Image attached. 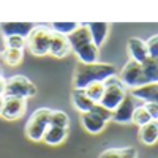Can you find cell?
I'll use <instances>...</instances> for the list:
<instances>
[{
	"label": "cell",
	"instance_id": "6da1fadb",
	"mask_svg": "<svg viewBox=\"0 0 158 158\" xmlns=\"http://www.w3.org/2000/svg\"><path fill=\"white\" fill-rule=\"evenodd\" d=\"M115 76V67L111 63H82L79 62L76 65L74 76H73V85L76 90H85L94 82H104L109 77Z\"/></svg>",
	"mask_w": 158,
	"mask_h": 158
},
{
	"label": "cell",
	"instance_id": "7a4b0ae2",
	"mask_svg": "<svg viewBox=\"0 0 158 158\" xmlns=\"http://www.w3.org/2000/svg\"><path fill=\"white\" fill-rule=\"evenodd\" d=\"M71 51L79 57L82 63H95L98 60V48L95 46L87 24H82L68 35Z\"/></svg>",
	"mask_w": 158,
	"mask_h": 158
},
{
	"label": "cell",
	"instance_id": "3957f363",
	"mask_svg": "<svg viewBox=\"0 0 158 158\" xmlns=\"http://www.w3.org/2000/svg\"><path fill=\"white\" fill-rule=\"evenodd\" d=\"M51 36H52V30L49 27L38 25V27H33L30 35L25 38V44H27L29 51L32 52L33 56L41 57V56L49 54Z\"/></svg>",
	"mask_w": 158,
	"mask_h": 158
},
{
	"label": "cell",
	"instance_id": "277c9868",
	"mask_svg": "<svg viewBox=\"0 0 158 158\" xmlns=\"http://www.w3.org/2000/svg\"><path fill=\"white\" fill-rule=\"evenodd\" d=\"M51 111L52 109H49V108H40L30 115L27 125H25V135L29 136V139H32L35 142L43 141V136L49 127Z\"/></svg>",
	"mask_w": 158,
	"mask_h": 158
},
{
	"label": "cell",
	"instance_id": "5b68a950",
	"mask_svg": "<svg viewBox=\"0 0 158 158\" xmlns=\"http://www.w3.org/2000/svg\"><path fill=\"white\" fill-rule=\"evenodd\" d=\"M125 97H127L125 85L122 84L120 79L112 76V77L108 79V81H104V94H103V98H101L100 104L112 112L118 104L122 103V100Z\"/></svg>",
	"mask_w": 158,
	"mask_h": 158
},
{
	"label": "cell",
	"instance_id": "8992f818",
	"mask_svg": "<svg viewBox=\"0 0 158 158\" xmlns=\"http://www.w3.org/2000/svg\"><path fill=\"white\" fill-rule=\"evenodd\" d=\"M118 79L122 81L123 85L130 87V90L149 84V79H147L146 73H144L142 65L138 63V62H135V60H130L125 67L122 68L120 77H118Z\"/></svg>",
	"mask_w": 158,
	"mask_h": 158
},
{
	"label": "cell",
	"instance_id": "52a82bcc",
	"mask_svg": "<svg viewBox=\"0 0 158 158\" xmlns=\"http://www.w3.org/2000/svg\"><path fill=\"white\" fill-rule=\"evenodd\" d=\"M36 95L35 84L25 76H11L6 79L5 97H19V98H30Z\"/></svg>",
	"mask_w": 158,
	"mask_h": 158
},
{
	"label": "cell",
	"instance_id": "ba28073f",
	"mask_svg": "<svg viewBox=\"0 0 158 158\" xmlns=\"http://www.w3.org/2000/svg\"><path fill=\"white\" fill-rule=\"evenodd\" d=\"M25 106L27 101L25 98H19V97H5L3 101V109H2V115L6 120H16L21 118L25 112Z\"/></svg>",
	"mask_w": 158,
	"mask_h": 158
},
{
	"label": "cell",
	"instance_id": "9c48e42d",
	"mask_svg": "<svg viewBox=\"0 0 158 158\" xmlns=\"http://www.w3.org/2000/svg\"><path fill=\"white\" fill-rule=\"evenodd\" d=\"M136 106L131 95H127L122 103L112 111V118L111 120L117 122V123H130L131 118H133V112H135Z\"/></svg>",
	"mask_w": 158,
	"mask_h": 158
},
{
	"label": "cell",
	"instance_id": "30bf717a",
	"mask_svg": "<svg viewBox=\"0 0 158 158\" xmlns=\"http://www.w3.org/2000/svg\"><path fill=\"white\" fill-rule=\"evenodd\" d=\"M70 51H71V46H70V41H68V36L57 33V32H52L49 54L57 57V59H63L70 54Z\"/></svg>",
	"mask_w": 158,
	"mask_h": 158
},
{
	"label": "cell",
	"instance_id": "8fae6325",
	"mask_svg": "<svg viewBox=\"0 0 158 158\" xmlns=\"http://www.w3.org/2000/svg\"><path fill=\"white\" fill-rule=\"evenodd\" d=\"M130 95L133 98H139L142 103H155L158 104V82H149L138 89H131Z\"/></svg>",
	"mask_w": 158,
	"mask_h": 158
},
{
	"label": "cell",
	"instance_id": "7c38bea8",
	"mask_svg": "<svg viewBox=\"0 0 158 158\" xmlns=\"http://www.w3.org/2000/svg\"><path fill=\"white\" fill-rule=\"evenodd\" d=\"M0 30L3 32L6 38L8 36L27 38L30 32L33 30V25L30 22H5V24H0Z\"/></svg>",
	"mask_w": 158,
	"mask_h": 158
},
{
	"label": "cell",
	"instance_id": "4fadbf2b",
	"mask_svg": "<svg viewBox=\"0 0 158 158\" xmlns=\"http://www.w3.org/2000/svg\"><path fill=\"white\" fill-rule=\"evenodd\" d=\"M128 52L131 56V60H135L141 65L149 59V51H147L146 41H142L141 38H136V36L128 40Z\"/></svg>",
	"mask_w": 158,
	"mask_h": 158
},
{
	"label": "cell",
	"instance_id": "5bb4252c",
	"mask_svg": "<svg viewBox=\"0 0 158 158\" xmlns=\"http://www.w3.org/2000/svg\"><path fill=\"white\" fill-rule=\"evenodd\" d=\"M81 122H82V127L92 135L101 133V131L104 130V127H106V122H103L100 117L94 115L92 112H84L81 115Z\"/></svg>",
	"mask_w": 158,
	"mask_h": 158
},
{
	"label": "cell",
	"instance_id": "9a60e30c",
	"mask_svg": "<svg viewBox=\"0 0 158 158\" xmlns=\"http://www.w3.org/2000/svg\"><path fill=\"white\" fill-rule=\"evenodd\" d=\"M89 27V32L92 35V40L97 48H100L104 40H106V35H108V30H109V25L106 22H89L87 24Z\"/></svg>",
	"mask_w": 158,
	"mask_h": 158
},
{
	"label": "cell",
	"instance_id": "2e32d148",
	"mask_svg": "<svg viewBox=\"0 0 158 158\" xmlns=\"http://www.w3.org/2000/svg\"><path fill=\"white\" fill-rule=\"evenodd\" d=\"M71 100H73L74 108H76L77 111H81L82 114H84V112H90L92 108L95 106V103L85 95L84 90H76V89H74L73 94H71Z\"/></svg>",
	"mask_w": 158,
	"mask_h": 158
},
{
	"label": "cell",
	"instance_id": "e0dca14e",
	"mask_svg": "<svg viewBox=\"0 0 158 158\" xmlns=\"http://www.w3.org/2000/svg\"><path fill=\"white\" fill-rule=\"evenodd\" d=\"M67 135H68V130L57 128V127H48L46 133L43 136V142L49 144V146H59V144H62L67 139Z\"/></svg>",
	"mask_w": 158,
	"mask_h": 158
},
{
	"label": "cell",
	"instance_id": "ac0fdd59",
	"mask_svg": "<svg viewBox=\"0 0 158 158\" xmlns=\"http://www.w3.org/2000/svg\"><path fill=\"white\" fill-rule=\"evenodd\" d=\"M139 139L147 144V146H153V144L158 141V122L152 120L150 123L141 127L139 130Z\"/></svg>",
	"mask_w": 158,
	"mask_h": 158
},
{
	"label": "cell",
	"instance_id": "d6986e66",
	"mask_svg": "<svg viewBox=\"0 0 158 158\" xmlns=\"http://www.w3.org/2000/svg\"><path fill=\"white\" fill-rule=\"evenodd\" d=\"M98 158H138V152L133 147H112L101 152Z\"/></svg>",
	"mask_w": 158,
	"mask_h": 158
},
{
	"label": "cell",
	"instance_id": "ffe728a7",
	"mask_svg": "<svg viewBox=\"0 0 158 158\" xmlns=\"http://www.w3.org/2000/svg\"><path fill=\"white\" fill-rule=\"evenodd\" d=\"M142 68L149 82H158V57H149L142 63Z\"/></svg>",
	"mask_w": 158,
	"mask_h": 158
},
{
	"label": "cell",
	"instance_id": "44dd1931",
	"mask_svg": "<svg viewBox=\"0 0 158 158\" xmlns=\"http://www.w3.org/2000/svg\"><path fill=\"white\" fill-rule=\"evenodd\" d=\"M68 125H70V117L63 111H51L49 127H57V128L68 130Z\"/></svg>",
	"mask_w": 158,
	"mask_h": 158
},
{
	"label": "cell",
	"instance_id": "7402d4cb",
	"mask_svg": "<svg viewBox=\"0 0 158 158\" xmlns=\"http://www.w3.org/2000/svg\"><path fill=\"white\" fill-rule=\"evenodd\" d=\"M84 92H85V95L97 104V103H100L101 98H103V94H104V82H94V84H90Z\"/></svg>",
	"mask_w": 158,
	"mask_h": 158
},
{
	"label": "cell",
	"instance_id": "603a6c76",
	"mask_svg": "<svg viewBox=\"0 0 158 158\" xmlns=\"http://www.w3.org/2000/svg\"><path fill=\"white\" fill-rule=\"evenodd\" d=\"M22 56H24V51L22 49H11V48H6L5 54H3V59L5 62L10 65V67H16L22 62Z\"/></svg>",
	"mask_w": 158,
	"mask_h": 158
},
{
	"label": "cell",
	"instance_id": "cb8c5ba5",
	"mask_svg": "<svg viewBox=\"0 0 158 158\" xmlns=\"http://www.w3.org/2000/svg\"><path fill=\"white\" fill-rule=\"evenodd\" d=\"M79 25L76 22H52L51 24V30L52 32H57V33H62L65 36H68L70 33H73Z\"/></svg>",
	"mask_w": 158,
	"mask_h": 158
},
{
	"label": "cell",
	"instance_id": "d4e9b609",
	"mask_svg": "<svg viewBox=\"0 0 158 158\" xmlns=\"http://www.w3.org/2000/svg\"><path fill=\"white\" fill-rule=\"evenodd\" d=\"M131 122L139 125V127H144V125H147L152 122V117L149 115V112L146 111V108L144 106H138L133 112V118H131Z\"/></svg>",
	"mask_w": 158,
	"mask_h": 158
},
{
	"label": "cell",
	"instance_id": "484cf974",
	"mask_svg": "<svg viewBox=\"0 0 158 158\" xmlns=\"http://www.w3.org/2000/svg\"><path fill=\"white\" fill-rule=\"evenodd\" d=\"M94 115H97V117H100L103 122H108V120H111L112 118V112L109 111V109H106L104 106H101L100 103H97L94 108H92V111H90Z\"/></svg>",
	"mask_w": 158,
	"mask_h": 158
},
{
	"label": "cell",
	"instance_id": "4316f807",
	"mask_svg": "<svg viewBox=\"0 0 158 158\" xmlns=\"http://www.w3.org/2000/svg\"><path fill=\"white\" fill-rule=\"evenodd\" d=\"M24 46H25V38H22V36H8L6 38V48L24 49Z\"/></svg>",
	"mask_w": 158,
	"mask_h": 158
},
{
	"label": "cell",
	"instance_id": "83f0119b",
	"mask_svg": "<svg viewBox=\"0 0 158 158\" xmlns=\"http://www.w3.org/2000/svg\"><path fill=\"white\" fill-rule=\"evenodd\" d=\"M147 51H149V57H158V35L150 36L147 41Z\"/></svg>",
	"mask_w": 158,
	"mask_h": 158
},
{
	"label": "cell",
	"instance_id": "f1b7e54d",
	"mask_svg": "<svg viewBox=\"0 0 158 158\" xmlns=\"http://www.w3.org/2000/svg\"><path fill=\"white\" fill-rule=\"evenodd\" d=\"M142 106L146 108V111L152 117V120L158 122V104H155V103H144Z\"/></svg>",
	"mask_w": 158,
	"mask_h": 158
},
{
	"label": "cell",
	"instance_id": "f546056e",
	"mask_svg": "<svg viewBox=\"0 0 158 158\" xmlns=\"http://www.w3.org/2000/svg\"><path fill=\"white\" fill-rule=\"evenodd\" d=\"M5 51H6V36L0 30V56L5 54Z\"/></svg>",
	"mask_w": 158,
	"mask_h": 158
},
{
	"label": "cell",
	"instance_id": "4dcf8cb0",
	"mask_svg": "<svg viewBox=\"0 0 158 158\" xmlns=\"http://www.w3.org/2000/svg\"><path fill=\"white\" fill-rule=\"evenodd\" d=\"M5 89H6V79H5L2 74H0V97H3Z\"/></svg>",
	"mask_w": 158,
	"mask_h": 158
},
{
	"label": "cell",
	"instance_id": "1f68e13d",
	"mask_svg": "<svg viewBox=\"0 0 158 158\" xmlns=\"http://www.w3.org/2000/svg\"><path fill=\"white\" fill-rule=\"evenodd\" d=\"M3 101H5V98L0 97V114H2V109H3Z\"/></svg>",
	"mask_w": 158,
	"mask_h": 158
}]
</instances>
